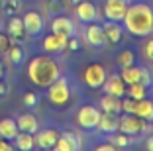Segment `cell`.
Instances as JSON below:
<instances>
[{
    "mask_svg": "<svg viewBox=\"0 0 153 151\" xmlns=\"http://www.w3.org/2000/svg\"><path fill=\"white\" fill-rule=\"evenodd\" d=\"M145 147H147L149 151H153V135H151V138H147V141H145Z\"/></svg>",
    "mask_w": 153,
    "mask_h": 151,
    "instance_id": "ab89813d",
    "label": "cell"
},
{
    "mask_svg": "<svg viewBox=\"0 0 153 151\" xmlns=\"http://www.w3.org/2000/svg\"><path fill=\"white\" fill-rule=\"evenodd\" d=\"M51 31L53 33H61V36L65 37H73L76 33V28L75 24H73L71 18H67V16H55L53 20H51Z\"/></svg>",
    "mask_w": 153,
    "mask_h": 151,
    "instance_id": "9c48e42d",
    "label": "cell"
},
{
    "mask_svg": "<svg viewBox=\"0 0 153 151\" xmlns=\"http://www.w3.org/2000/svg\"><path fill=\"white\" fill-rule=\"evenodd\" d=\"M14 141H16V147L20 151H32L36 147L33 133H27V132H18V135L14 138Z\"/></svg>",
    "mask_w": 153,
    "mask_h": 151,
    "instance_id": "d4e9b609",
    "label": "cell"
},
{
    "mask_svg": "<svg viewBox=\"0 0 153 151\" xmlns=\"http://www.w3.org/2000/svg\"><path fill=\"white\" fill-rule=\"evenodd\" d=\"M100 116H102V112L98 110V108L94 106H82L81 110H79V114H76V124L81 126V128L85 129H96V126H98L100 122Z\"/></svg>",
    "mask_w": 153,
    "mask_h": 151,
    "instance_id": "52a82bcc",
    "label": "cell"
},
{
    "mask_svg": "<svg viewBox=\"0 0 153 151\" xmlns=\"http://www.w3.org/2000/svg\"><path fill=\"white\" fill-rule=\"evenodd\" d=\"M122 22L131 36L145 37L153 33V8L149 4H143V2L128 4Z\"/></svg>",
    "mask_w": 153,
    "mask_h": 151,
    "instance_id": "6da1fadb",
    "label": "cell"
},
{
    "mask_svg": "<svg viewBox=\"0 0 153 151\" xmlns=\"http://www.w3.org/2000/svg\"><path fill=\"white\" fill-rule=\"evenodd\" d=\"M147 129H149L147 122H145L143 118H140L137 114H128V116H124V118H120V128H118V132L128 133L131 138L147 132Z\"/></svg>",
    "mask_w": 153,
    "mask_h": 151,
    "instance_id": "5b68a950",
    "label": "cell"
},
{
    "mask_svg": "<svg viewBox=\"0 0 153 151\" xmlns=\"http://www.w3.org/2000/svg\"><path fill=\"white\" fill-rule=\"evenodd\" d=\"M122 80L126 85H131V83H140L143 86H151L153 85V77L151 73L145 69V67H135V65H130V67H124L120 73Z\"/></svg>",
    "mask_w": 153,
    "mask_h": 151,
    "instance_id": "277c9868",
    "label": "cell"
},
{
    "mask_svg": "<svg viewBox=\"0 0 153 151\" xmlns=\"http://www.w3.org/2000/svg\"><path fill=\"white\" fill-rule=\"evenodd\" d=\"M85 39H86V43L92 45V47H104V45H106V37H104L102 26H98L96 22H90V26L86 28Z\"/></svg>",
    "mask_w": 153,
    "mask_h": 151,
    "instance_id": "5bb4252c",
    "label": "cell"
},
{
    "mask_svg": "<svg viewBox=\"0 0 153 151\" xmlns=\"http://www.w3.org/2000/svg\"><path fill=\"white\" fill-rule=\"evenodd\" d=\"M134 114H137L140 118H143L147 124H151V122H153V102H151V100H147V96L141 98V100H135Z\"/></svg>",
    "mask_w": 153,
    "mask_h": 151,
    "instance_id": "d6986e66",
    "label": "cell"
},
{
    "mask_svg": "<svg viewBox=\"0 0 153 151\" xmlns=\"http://www.w3.org/2000/svg\"><path fill=\"white\" fill-rule=\"evenodd\" d=\"M0 31H2V22H0Z\"/></svg>",
    "mask_w": 153,
    "mask_h": 151,
    "instance_id": "b9f144b4",
    "label": "cell"
},
{
    "mask_svg": "<svg viewBox=\"0 0 153 151\" xmlns=\"http://www.w3.org/2000/svg\"><path fill=\"white\" fill-rule=\"evenodd\" d=\"M79 2H81V0H63V4H65V6H69V8H75Z\"/></svg>",
    "mask_w": 153,
    "mask_h": 151,
    "instance_id": "74e56055",
    "label": "cell"
},
{
    "mask_svg": "<svg viewBox=\"0 0 153 151\" xmlns=\"http://www.w3.org/2000/svg\"><path fill=\"white\" fill-rule=\"evenodd\" d=\"M110 143H112L114 147H130L131 145V135H128V133H118L116 132V135L114 133H110Z\"/></svg>",
    "mask_w": 153,
    "mask_h": 151,
    "instance_id": "83f0119b",
    "label": "cell"
},
{
    "mask_svg": "<svg viewBox=\"0 0 153 151\" xmlns=\"http://www.w3.org/2000/svg\"><path fill=\"white\" fill-rule=\"evenodd\" d=\"M102 31H104V37H106V43H118L122 39V28L118 26V22H108L102 24Z\"/></svg>",
    "mask_w": 153,
    "mask_h": 151,
    "instance_id": "ffe728a7",
    "label": "cell"
},
{
    "mask_svg": "<svg viewBox=\"0 0 153 151\" xmlns=\"http://www.w3.org/2000/svg\"><path fill=\"white\" fill-rule=\"evenodd\" d=\"M47 98L55 106H67L71 100V89H69V80L59 75L57 79L47 86Z\"/></svg>",
    "mask_w": 153,
    "mask_h": 151,
    "instance_id": "3957f363",
    "label": "cell"
},
{
    "mask_svg": "<svg viewBox=\"0 0 153 151\" xmlns=\"http://www.w3.org/2000/svg\"><path fill=\"white\" fill-rule=\"evenodd\" d=\"M75 14L76 18L81 20L82 24H90V22H98L100 18V12L90 0H81L79 4L75 6Z\"/></svg>",
    "mask_w": 153,
    "mask_h": 151,
    "instance_id": "ba28073f",
    "label": "cell"
},
{
    "mask_svg": "<svg viewBox=\"0 0 153 151\" xmlns=\"http://www.w3.org/2000/svg\"><path fill=\"white\" fill-rule=\"evenodd\" d=\"M102 89H104V92H106V94H114V96H120L122 98L124 94H126V83L122 80V77L114 75V77H110V79L104 80Z\"/></svg>",
    "mask_w": 153,
    "mask_h": 151,
    "instance_id": "e0dca14e",
    "label": "cell"
},
{
    "mask_svg": "<svg viewBox=\"0 0 153 151\" xmlns=\"http://www.w3.org/2000/svg\"><path fill=\"white\" fill-rule=\"evenodd\" d=\"M126 8H128V4H110V2H106V6H104V16H106V20H112V22L120 24L122 20H124Z\"/></svg>",
    "mask_w": 153,
    "mask_h": 151,
    "instance_id": "7402d4cb",
    "label": "cell"
},
{
    "mask_svg": "<svg viewBox=\"0 0 153 151\" xmlns=\"http://www.w3.org/2000/svg\"><path fill=\"white\" fill-rule=\"evenodd\" d=\"M0 139H2V135H0Z\"/></svg>",
    "mask_w": 153,
    "mask_h": 151,
    "instance_id": "7bdbcfd3",
    "label": "cell"
},
{
    "mask_svg": "<svg viewBox=\"0 0 153 151\" xmlns=\"http://www.w3.org/2000/svg\"><path fill=\"white\" fill-rule=\"evenodd\" d=\"M134 110H135V100L134 98H124L122 100V112H126V114H134Z\"/></svg>",
    "mask_w": 153,
    "mask_h": 151,
    "instance_id": "4dcf8cb0",
    "label": "cell"
},
{
    "mask_svg": "<svg viewBox=\"0 0 153 151\" xmlns=\"http://www.w3.org/2000/svg\"><path fill=\"white\" fill-rule=\"evenodd\" d=\"M110 4H130V0H106Z\"/></svg>",
    "mask_w": 153,
    "mask_h": 151,
    "instance_id": "f35d334b",
    "label": "cell"
},
{
    "mask_svg": "<svg viewBox=\"0 0 153 151\" xmlns=\"http://www.w3.org/2000/svg\"><path fill=\"white\" fill-rule=\"evenodd\" d=\"M120 128V116L118 114H108V112H102L100 116V122L96 126V129H100L102 133H116Z\"/></svg>",
    "mask_w": 153,
    "mask_h": 151,
    "instance_id": "2e32d148",
    "label": "cell"
},
{
    "mask_svg": "<svg viewBox=\"0 0 153 151\" xmlns=\"http://www.w3.org/2000/svg\"><path fill=\"white\" fill-rule=\"evenodd\" d=\"M67 47L71 49V51H79V49L82 47V43H81L79 39H76L75 36H73V37H69V41H67Z\"/></svg>",
    "mask_w": 153,
    "mask_h": 151,
    "instance_id": "e575fe53",
    "label": "cell"
},
{
    "mask_svg": "<svg viewBox=\"0 0 153 151\" xmlns=\"http://www.w3.org/2000/svg\"><path fill=\"white\" fill-rule=\"evenodd\" d=\"M0 8L6 16H16L22 8V2L20 0H0Z\"/></svg>",
    "mask_w": 153,
    "mask_h": 151,
    "instance_id": "4316f807",
    "label": "cell"
},
{
    "mask_svg": "<svg viewBox=\"0 0 153 151\" xmlns=\"http://www.w3.org/2000/svg\"><path fill=\"white\" fill-rule=\"evenodd\" d=\"M59 75H61V69H59L57 61L47 55L33 57L27 65V77L36 86H49Z\"/></svg>",
    "mask_w": 153,
    "mask_h": 151,
    "instance_id": "7a4b0ae2",
    "label": "cell"
},
{
    "mask_svg": "<svg viewBox=\"0 0 153 151\" xmlns=\"http://www.w3.org/2000/svg\"><path fill=\"white\" fill-rule=\"evenodd\" d=\"M67 41H69V37L51 31L49 36L43 39V49L47 51V53H61V51L67 49Z\"/></svg>",
    "mask_w": 153,
    "mask_h": 151,
    "instance_id": "4fadbf2b",
    "label": "cell"
},
{
    "mask_svg": "<svg viewBox=\"0 0 153 151\" xmlns=\"http://www.w3.org/2000/svg\"><path fill=\"white\" fill-rule=\"evenodd\" d=\"M36 145L37 147H41V149H53V145L57 143V139H59V132L57 129H53V128H47V129H37L36 133Z\"/></svg>",
    "mask_w": 153,
    "mask_h": 151,
    "instance_id": "8fae6325",
    "label": "cell"
},
{
    "mask_svg": "<svg viewBox=\"0 0 153 151\" xmlns=\"http://www.w3.org/2000/svg\"><path fill=\"white\" fill-rule=\"evenodd\" d=\"M16 124H18V129H20V132L36 133L37 129H39L37 118H36L33 114H20V116H18V120H16Z\"/></svg>",
    "mask_w": 153,
    "mask_h": 151,
    "instance_id": "44dd1931",
    "label": "cell"
},
{
    "mask_svg": "<svg viewBox=\"0 0 153 151\" xmlns=\"http://www.w3.org/2000/svg\"><path fill=\"white\" fill-rule=\"evenodd\" d=\"M6 57H8V61L12 63V65H22L24 63V59H26V49L22 47L20 43H10V47H8V51H6Z\"/></svg>",
    "mask_w": 153,
    "mask_h": 151,
    "instance_id": "cb8c5ba5",
    "label": "cell"
},
{
    "mask_svg": "<svg viewBox=\"0 0 153 151\" xmlns=\"http://www.w3.org/2000/svg\"><path fill=\"white\" fill-rule=\"evenodd\" d=\"M22 22H24V28H26L27 36H39L41 31H43V18L37 12H33V10L24 14Z\"/></svg>",
    "mask_w": 153,
    "mask_h": 151,
    "instance_id": "30bf717a",
    "label": "cell"
},
{
    "mask_svg": "<svg viewBox=\"0 0 153 151\" xmlns=\"http://www.w3.org/2000/svg\"><path fill=\"white\" fill-rule=\"evenodd\" d=\"M8 85H6V83H4V80H2V79H0V96H6V94H8Z\"/></svg>",
    "mask_w": 153,
    "mask_h": 151,
    "instance_id": "8d00e7d4",
    "label": "cell"
},
{
    "mask_svg": "<svg viewBox=\"0 0 153 151\" xmlns=\"http://www.w3.org/2000/svg\"><path fill=\"white\" fill-rule=\"evenodd\" d=\"M118 65L124 69V67H130L134 65V51H130V49H124L120 55H118Z\"/></svg>",
    "mask_w": 153,
    "mask_h": 151,
    "instance_id": "f546056e",
    "label": "cell"
},
{
    "mask_svg": "<svg viewBox=\"0 0 153 151\" xmlns=\"http://www.w3.org/2000/svg\"><path fill=\"white\" fill-rule=\"evenodd\" d=\"M126 94L134 100H141V98L147 96V86L140 85V83H131V85L126 86Z\"/></svg>",
    "mask_w": 153,
    "mask_h": 151,
    "instance_id": "484cf974",
    "label": "cell"
},
{
    "mask_svg": "<svg viewBox=\"0 0 153 151\" xmlns=\"http://www.w3.org/2000/svg\"><path fill=\"white\" fill-rule=\"evenodd\" d=\"M96 151H116V147L112 143H102V145H96Z\"/></svg>",
    "mask_w": 153,
    "mask_h": 151,
    "instance_id": "d590c367",
    "label": "cell"
},
{
    "mask_svg": "<svg viewBox=\"0 0 153 151\" xmlns=\"http://www.w3.org/2000/svg\"><path fill=\"white\" fill-rule=\"evenodd\" d=\"M37 94L36 92H26L24 94V106H27V108H33V106H37Z\"/></svg>",
    "mask_w": 153,
    "mask_h": 151,
    "instance_id": "1f68e13d",
    "label": "cell"
},
{
    "mask_svg": "<svg viewBox=\"0 0 153 151\" xmlns=\"http://www.w3.org/2000/svg\"><path fill=\"white\" fill-rule=\"evenodd\" d=\"M82 80L86 83L88 89H100L106 80V69L100 63H90L82 73Z\"/></svg>",
    "mask_w": 153,
    "mask_h": 151,
    "instance_id": "8992f818",
    "label": "cell"
},
{
    "mask_svg": "<svg viewBox=\"0 0 153 151\" xmlns=\"http://www.w3.org/2000/svg\"><path fill=\"white\" fill-rule=\"evenodd\" d=\"M24 36H26V28H24V22L22 18H20L18 14L16 16H10L8 20V37L12 43H18V41L24 39Z\"/></svg>",
    "mask_w": 153,
    "mask_h": 151,
    "instance_id": "9a60e30c",
    "label": "cell"
},
{
    "mask_svg": "<svg viewBox=\"0 0 153 151\" xmlns=\"http://www.w3.org/2000/svg\"><path fill=\"white\" fill-rule=\"evenodd\" d=\"M143 53H145V59L153 63V37L147 41V43H145V47H143Z\"/></svg>",
    "mask_w": 153,
    "mask_h": 151,
    "instance_id": "836d02e7",
    "label": "cell"
},
{
    "mask_svg": "<svg viewBox=\"0 0 153 151\" xmlns=\"http://www.w3.org/2000/svg\"><path fill=\"white\" fill-rule=\"evenodd\" d=\"M45 10L51 16H57V14H61L65 10V4H63V0H47L45 2Z\"/></svg>",
    "mask_w": 153,
    "mask_h": 151,
    "instance_id": "f1b7e54d",
    "label": "cell"
},
{
    "mask_svg": "<svg viewBox=\"0 0 153 151\" xmlns=\"http://www.w3.org/2000/svg\"><path fill=\"white\" fill-rule=\"evenodd\" d=\"M100 108H102V112L120 116V112H122V98L114 96V94H104V96L100 98Z\"/></svg>",
    "mask_w": 153,
    "mask_h": 151,
    "instance_id": "ac0fdd59",
    "label": "cell"
},
{
    "mask_svg": "<svg viewBox=\"0 0 153 151\" xmlns=\"http://www.w3.org/2000/svg\"><path fill=\"white\" fill-rule=\"evenodd\" d=\"M10 43H12V41H10V37H8V36H4V33L0 31V55H4L6 51H8Z\"/></svg>",
    "mask_w": 153,
    "mask_h": 151,
    "instance_id": "d6a6232c",
    "label": "cell"
},
{
    "mask_svg": "<svg viewBox=\"0 0 153 151\" xmlns=\"http://www.w3.org/2000/svg\"><path fill=\"white\" fill-rule=\"evenodd\" d=\"M2 77H4V63L0 61V79H2Z\"/></svg>",
    "mask_w": 153,
    "mask_h": 151,
    "instance_id": "60d3db41",
    "label": "cell"
},
{
    "mask_svg": "<svg viewBox=\"0 0 153 151\" xmlns=\"http://www.w3.org/2000/svg\"><path fill=\"white\" fill-rule=\"evenodd\" d=\"M53 149H57V151H76V149H81V139L73 132H63V133H59V139L53 145Z\"/></svg>",
    "mask_w": 153,
    "mask_h": 151,
    "instance_id": "7c38bea8",
    "label": "cell"
},
{
    "mask_svg": "<svg viewBox=\"0 0 153 151\" xmlns=\"http://www.w3.org/2000/svg\"><path fill=\"white\" fill-rule=\"evenodd\" d=\"M18 124L16 120L12 118H4V120H0V135L2 139H8V141H14V138L18 135Z\"/></svg>",
    "mask_w": 153,
    "mask_h": 151,
    "instance_id": "603a6c76",
    "label": "cell"
}]
</instances>
